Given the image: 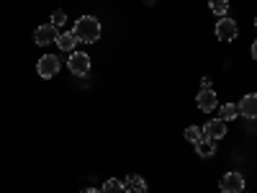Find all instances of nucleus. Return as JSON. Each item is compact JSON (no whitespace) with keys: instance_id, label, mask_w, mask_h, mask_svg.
Segmentation results:
<instances>
[{"instance_id":"obj_1","label":"nucleus","mask_w":257,"mask_h":193,"mask_svg":"<svg viewBox=\"0 0 257 193\" xmlns=\"http://www.w3.org/2000/svg\"><path fill=\"white\" fill-rule=\"evenodd\" d=\"M72 34L77 36V41H85V44H93V41H98V36H100V24H98V18H93V16L77 18Z\"/></svg>"},{"instance_id":"obj_2","label":"nucleus","mask_w":257,"mask_h":193,"mask_svg":"<svg viewBox=\"0 0 257 193\" xmlns=\"http://www.w3.org/2000/svg\"><path fill=\"white\" fill-rule=\"evenodd\" d=\"M59 67H62V62H59V57H54V54H44L39 62H36V72H39V77H54L57 72H59Z\"/></svg>"},{"instance_id":"obj_3","label":"nucleus","mask_w":257,"mask_h":193,"mask_svg":"<svg viewBox=\"0 0 257 193\" xmlns=\"http://www.w3.org/2000/svg\"><path fill=\"white\" fill-rule=\"evenodd\" d=\"M67 67L72 75H88L90 72V57L85 52H72L67 59Z\"/></svg>"},{"instance_id":"obj_4","label":"nucleus","mask_w":257,"mask_h":193,"mask_svg":"<svg viewBox=\"0 0 257 193\" xmlns=\"http://www.w3.org/2000/svg\"><path fill=\"white\" fill-rule=\"evenodd\" d=\"M203 139H211V142H216V139H224V134H226V121L224 119H211L203 129Z\"/></svg>"},{"instance_id":"obj_5","label":"nucleus","mask_w":257,"mask_h":193,"mask_svg":"<svg viewBox=\"0 0 257 193\" xmlns=\"http://www.w3.org/2000/svg\"><path fill=\"white\" fill-rule=\"evenodd\" d=\"M219 185H221L224 193H242L244 190V175L242 173H226Z\"/></svg>"},{"instance_id":"obj_6","label":"nucleus","mask_w":257,"mask_h":193,"mask_svg":"<svg viewBox=\"0 0 257 193\" xmlns=\"http://www.w3.org/2000/svg\"><path fill=\"white\" fill-rule=\"evenodd\" d=\"M239 34V26L234 24L231 18H219V24H216V36L221 41H231V39H237Z\"/></svg>"},{"instance_id":"obj_7","label":"nucleus","mask_w":257,"mask_h":193,"mask_svg":"<svg viewBox=\"0 0 257 193\" xmlns=\"http://www.w3.org/2000/svg\"><path fill=\"white\" fill-rule=\"evenodd\" d=\"M57 36H59L57 26H52V24H44V26H39V29H36V34H34V41H36L39 47H47V44H52V41H57Z\"/></svg>"},{"instance_id":"obj_8","label":"nucleus","mask_w":257,"mask_h":193,"mask_svg":"<svg viewBox=\"0 0 257 193\" xmlns=\"http://www.w3.org/2000/svg\"><path fill=\"white\" fill-rule=\"evenodd\" d=\"M239 114L244 116V119H257V93H249V95H244L242 101H239Z\"/></svg>"},{"instance_id":"obj_9","label":"nucleus","mask_w":257,"mask_h":193,"mask_svg":"<svg viewBox=\"0 0 257 193\" xmlns=\"http://www.w3.org/2000/svg\"><path fill=\"white\" fill-rule=\"evenodd\" d=\"M216 106H219V101H216V93H213V88L198 93V109H201V111L211 114L213 109H216Z\"/></svg>"},{"instance_id":"obj_10","label":"nucleus","mask_w":257,"mask_h":193,"mask_svg":"<svg viewBox=\"0 0 257 193\" xmlns=\"http://www.w3.org/2000/svg\"><path fill=\"white\" fill-rule=\"evenodd\" d=\"M147 190V180L142 175H128L123 183V193H144Z\"/></svg>"},{"instance_id":"obj_11","label":"nucleus","mask_w":257,"mask_h":193,"mask_svg":"<svg viewBox=\"0 0 257 193\" xmlns=\"http://www.w3.org/2000/svg\"><path fill=\"white\" fill-rule=\"evenodd\" d=\"M57 44H59V49H64V52H72L75 44H77V36H75L72 31H62V34L57 36Z\"/></svg>"},{"instance_id":"obj_12","label":"nucleus","mask_w":257,"mask_h":193,"mask_svg":"<svg viewBox=\"0 0 257 193\" xmlns=\"http://www.w3.org/2000/svg\"><path fill=\"white\" fill-rule=\"evenodd\" d=\"M196 152H198V157H213V155H216V142L201 139V142L196 144Z\"/></svg>"},{"instance_id":"obj_13","label":"nucleus","mask_w":257,"mask_h":193,"mask_svg":"<svg viewBox=\"0 0 257 193\" xmlns=\"http://www.w3.org/2000/svg\"><path fill=\"white\" fill-rule=\"evenodd\" d=\"M100 193H123V183H121V180H116V178H108V180L103 183Z\"/></svg>"},{"instance_id":"obj_14","label":"nucleus","mask_w":257,"mask_h":193,"mask_svg":"<svg viewBox=\"0 0 257 193\" xmlns=\"http://www.w3.org/2000/svg\"><path fill=\"white\" fill-rule=\"evenodd\" d=\"M208 8H211V13H216V16H226L229 0H208Z\"/></svg>"},{"instance_id":"obj_15","label":"nucleus","mask_w":257,"mask_h":193,"mask_svg":"<svg viewBox=\"0 0 257 193\" xmlns=\"http://www.w3.org/2000/svg\"><path fill=\"white\" fill-rule=\"evenodd\" d=\"M237 114H239V109H237V106H234V103H224L221 109H219V116H221L224 121L234 119V116H237Z\"/></svg>"},{"instance_id":"obj_16","label":"nucleus","mask_w":257,"mask_h":193,"mask_svg":"<svg viewBox=\"0 0 257 193\" xmlns=\"http://www.w3.org/2000/svg\"><path fill=\"white\" fill-rule=\"evenodd\" d=\"M185 139H188L190 144H198V142L203 139V132H201L198 126H188V129H185Z\"/></svg>"},{"instance_id":"obj_17","label":"nucleus","mask_w":257,"mask_h":193,"mask_svg":"<svg viewBox=\"0 0 257 193\" xmlns=\"http://www.w3.org/2000/svg\"><path fill=\"white\" fill-rule=\"evenodd\" d=\"M62 24H67V13H64V11H54L52 13V26H62Z\"/></svg>"},{"instance_id":"obj_18","label":"nucleus","mask_w":257,"mask_h":193,"mask_svg":"<svg viewBox=\"0 0 257 193\" xmlns=\"http://www.w3.org/2000/svg\"><path fill=\"white\" fill-rule=\"evenodd\" d=\"M201 85H203L201 90H208V88H211V77H203V80H201Z\"/></svg>"},{"instance_id":"obj_19","label":"nucleus","mask_w":257,"mask_h":193,"mask_svg":"<svg viewBox=\"0 0 257 193\" xmlns=\"http://www.w3.org/2000/svg\"><path fill=\"white\" fill-rule=\"evenodd\" d=\"M252 57L257 59V39H254V44H252Z\"/></svg>"},{"instance_id":"obj_20","label":"nucleus","mask_w":257,"mask_h":193,"mask_svg":"<svg viewBox=\"0 0 257 193\" xmlns=\"http://www.w3.org/2000/svg\"><path fill=\"white\" fill-rule=\"evenodd\" d=\"M82 193H100V190H95V188H88V190H82Z\"/></svg>"},{"instance_id":"obj_21","label":"nucleus","mask_w":257,"mask_h":193,"mask_svg":"<svg viewBox=\"0 0 257 193\" xmlns=\"http://www.w3.org/2000/svg\"><path fill=\"white\" fill-rule=\"evenodd\" d=\"M254 29H257V18H254Z\"/></svg>"},{"instance_id":"obj_22","label":"nucleus","mask_w":257,"mask_h":193,"mask_svg":"<svg viewBox=\"0 0 257 193\" xmlns=\"http://www.w3.org/2000/svg\"><path fill=\"white\" fill-rule=\"evenodd\" d=\"M242 193H244V190H242Z\"/></svg>"}]
</instances>
